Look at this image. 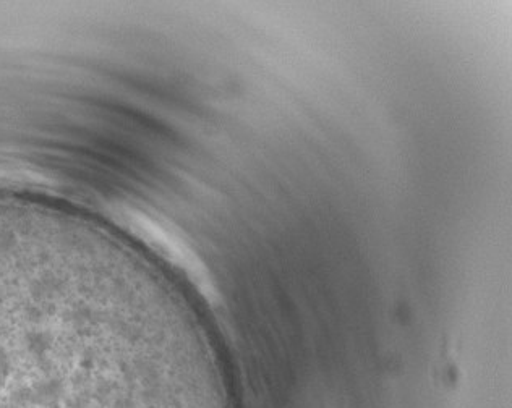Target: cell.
Masks as SVG:
<instances>
[{
  "mask_svg": "<svg viewBox=\"0 0 512 408\" xmlns=\"http://www.w3.org/2000/svg\"><path fill=\"white\" fill-rule=\"evenodd\" d=\"M158 264L64 209L0 200V408H234Z\"/></svg>",
  "mask_w": 512,
  "mask_h": 408,
  "instance_id": "1",
  "label": "cell"
}]
</instances>
